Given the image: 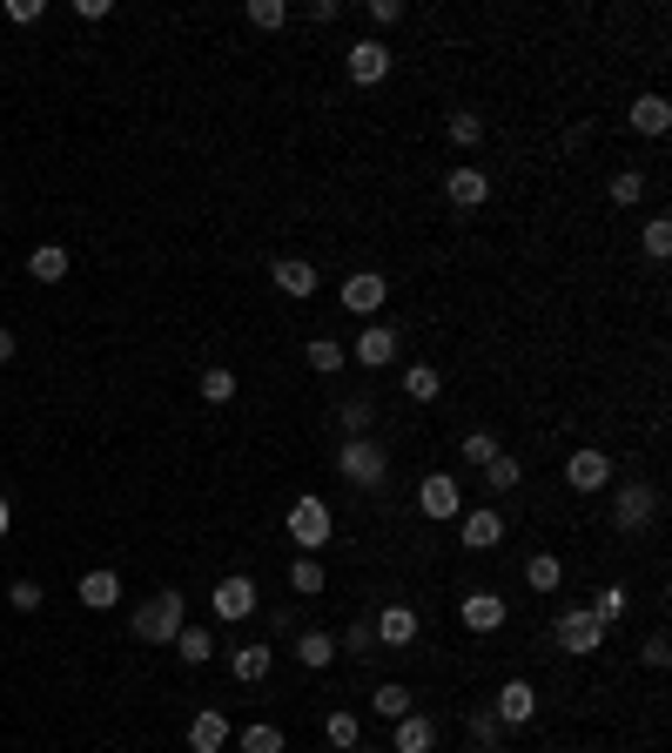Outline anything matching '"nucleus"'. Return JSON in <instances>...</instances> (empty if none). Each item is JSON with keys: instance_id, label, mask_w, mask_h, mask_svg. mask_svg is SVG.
Masks as SVG:
<instances>
[{"instance_id": "obj_1", "label": "nucleus", "mask_w": 672, "mask_h": 753, "mask_svg": "<svg viewBox=\"0 0 672 753\" xmlns=\"http://www.w3.org/2000/svg\"><path fill=\"white\" fill-rule=\"evenodd\" d=\"M135 639H148V646H168V639H176L182 626H189V593H176V586H161L155 599H141L135 606Z\"/></svg>"}, {"instance_id": "obj_2", "label": "nucleus", "mask_w": 672, "mask_h": 753, "mask_svg": "<svg viewBox=\"0 0 672 753\" xmlns=\"http://www.w3.org/2000/svg\"><path fill=\"white\" fill-rule=\"evenodd\" d=\"M336 471H344L357 491H384L391 485V451L377 438H344L336 444Z\"/></svg>"}, {"instance_id": "obj_3", "label": "nucleus", "mask_w": 672, "mask_h": 753, "mask_svg": "<svg viewBox=\"0 0 672 753\" xmlns=\"http://www.w3.org/2000/svg\"><path fill=\"white\" fill-rule=\"evenodd\" d=\"M283 525H289V538H296V551H309V558H316V551L329 545V531H336V518H329V505H323L316 491H309V498H296Z\"/></svg>"}, {"instance_id": "obj_4", "label": "nucleus", "mask_w": 672, "mask_h": 753, "mask_svg": "<svg viewBox=\"0 0 672 753\" xmlns=\"http://www.w3.org/2000/svg\"><path fill=\"white\" fill-rule=\"evenodd\" d=\"M552 639H559V653H572V659H592V653L605 646V626H599L585 606H559V619H552Z\"/></svg>"}, {"instance_id": "obj_5", "label": "nucleus", "mask_w": 672, "mask_h": 753, "mask_svg": "<svg viewBox=\"0 0 672 753\" xmlns=\"http://www.w3.org/2000/svg\"><path fill=\"white\" fill-rule=\"evenodd\" d=\"M652 518H659V485H639V478L612 485V525L619 531H645Z\"/></svg>"}, {"instance_id": "obj_6", "label": "nucleus", "mask_w": 672, "mask_h": 753, "mask_svg": "<svg viewBox=\"0 0 672 753\" xmlns=\"http://www.w3.org/2000/svg\"><path fill=\"white\" fill-rule=\"evenodd\" d=\"M384 296H391V276H384V270H350L344 290H336V303H344L350 316H364V323L384 310Z\"/></svg>"}, {"instance_id": "obj_7", "label": "nucleus", "mask_w": 672, "mask_h": 753, "mask_svg": "<svg viewBox=\"0 0 672 753\" xmlns=\"http://www.w3.org/2000/svg\"><path fill=\"white\" fill-rule=\"evenodd\" d=\"M417 511H424L431 525H451V518H464V485H457L451 471H431V478L417 485Z\"/></svg>"}, {"instance_id": "obj_8", "label": "nucleus", "mask_w": 672, "mask_h": 753, "mask_svg": "<svg viewBox=\"0 0 672 753\" xmlns=\"http://www.w3.org/2000/svg\"><path fill=\"white\" fill-rule=\"evenodd\" d=\"M350 356H357L364 370H391V363L404 356V336H397V323H364V330H357V343H350Z\"/></svg>"}, {"instance_id": "obj_9", "label": "nucleus", "mask_w": 672, "mask_h": 753, "mask_svg": "<svg viewBox=\"0 0 672 753\" xmlns=\"http://www.w3.org/2000/svg\"><path fill=\"white\" fill-rule=\"evenodd\" d=\"M444 203H451V209H464V216H471V209H484V203H491V175H484L477 162H457V168L444 175Z\"/></svg>"}, {"instance_id": "obj_10", "label": "nucleus", "mask_w": 672, "mask_h": 753, "mask_svg": "<svg viewBox=\"0 0 672 753\" xmlns=\"http://www.w3.org/2000/svg\"><path fill=\"white\" fill-rule=\"evenodd\" d=\"M491 713H497L504 733H512V726H532V713H538V686H532V679H504L497 700H491Z\"/></svg>"}, {"instance_id": "obj_11", "label": "nucleus", "mask_w": 672, "mask_h": 753, "mask_svg": "<svg viewBox=\"0 0 672 753\" xmlns=\"http://www.w3.org/2000/svg\"><path fill=\"white\" fill-rule=\"evenodd\" d=\"M391 48L384 41H350V55H344V75L357 81V88H377V81H391Z\"/></svg>"}, {"instance_id": "obj_12", "label": "nucleus", "mask_w": 672, "mask_h": 753, "mask_svg": "<svg viewBox=\"0 0 672 753\" xmlns=\"http://www.w3.org/2000/svg\"><path fill=\"white\" fill-rule=\"evenodd\" d=\"M565 485H572L579 498L612 491V458H605V451H592V444H585V451H572V458H565Z\"/></svg>"}, {"instance_id": "obj_13", "label": "nucleus", "mask_w": 672, "mask_h": 753, "mask_svg": "<svg viewBox=\"0 0 672 753\" xmlns=\"http://www.w3.org/2000/svg\"><path fill=\"white\" fill-rule=\"evenodd\" d=\"M209 613H216V619H229V626H236V619H249V613H256V579H249V573H229V579H216V593H209Z\"/></svg>"}, {"instance_id": "obj_14", "label": "nucleus", "mask_w": 672, "mask_h": 753, "mask_svg": "<svg viewBox=\"0 0 672 753\" xmlns=\"http://www.w3.org/2000/svg\"><path fill=\"white\" fill-rule=\"evenodd\" d=\"M457 619H464L471 633H504L512 606H504V593H464V599H457Z\"/></svg>"}, {"instance_id": "obj_15", "label": "nucleus", "mask_w": 672, "mask_h": 753, "mask_svg": "<svg viewBox=\"0 0 672 753\" xmlns=\"http://www.w3.org/2000/svg\"><path fill=\"white\" fill-rule=\"evenodd\" d=\"M289 653H296L303 673H329L336 659H344V653H336V633H323V626H303V633L289 639Z\"/></svg>"}, {"instance_id": "obj_16", "label": "nucleus", "mask_w": 672, "mask_h": 753, "mask_svg": "<svg viewBox=\"0 0 672 753\" xmlns=\"http://www.w3.org/2000/svg\"><path fill=\"white\" fill-rule=\"evenodd\" d=\"M269 276H276V290H283V296H316V290H323V270H316L309 256H276V263H269Z\"/></svg>"}, {"instance_id": "obj_17", "label": "nucleus", "mask_w": 672, "mask_h": 753, "mask_svg": "<svg viewBox=\"0 0 672 753\" xmlns=\"http://www.w3.org/2000/svg\"><path fill=\"white\" fill-rule=\"evenodd\" d=\"M457 538H464V551H497V545H504V511H491V505L464 511Z\"/></svg>"}, {"instance_id": "obj_18", "label": "nucleus", "mask_w": 672, "mask_h": 753, "mask_svg": "<svg viewBox=\"0 0 672 753\" xmlns=\"http://www.w3.org/2000/svg\"><path fill=\"white\" fill-rule=\"evenodd\" d=\"M269 673H276V646L249 639V646H236V653H229V679H236V686H263Z\"/></svg>"}, {"instance_id": "obj_19", "label": "nucleus", "mask_w": 672, "mask_h": 753, "mask_svg": "<svg viewBox=\"0 0 672 753\" xmlns=\"http://www.w3.org/2000/svg\"><path fill=\"white\" fill-rule=\"evenodd\" d=\"M625 121H632L639 135H652V141H659V135L672 128V101H665L659 88H645V95H632V108H625Z\"/></svg>"}, {"instance_id": "obj_20", "label": "nucleus", "mask_w": 672, "mask_h": 753, "mask_svg": "<svg viewBox=\"0 0 672 753\" xmlns=\"http://www.w3.org/2000/svg\"><path fill=\"white\" fill-rule=\"evenodd\" d=\"M397 733H391V753H437V720L431 713H404V720H391Z\"/></svg>"}, {"instance_id": "obj_21", "label": "nucleus", "mask_w": 672, "mask_h": 753, "mask_svg": "<svg viewBox=\"0 0 672 753\" xmlns=\"http://www.w3.org/2000/svg\"><path fill=\"white\" fill-rule=\"evenodd\" d=\"M75 593H81V606H88V613H115V606H121V573L95 565V573H81V586H75Z\"/></svg>"}, {"instance_id": "obj_22", "label": "nucleus", "mask_w": 672, "mask_h": 753, "mask_svg": "<svg viewBox=\"0 0 672 753\" xmlns=\"http://www.w3.org/2000/svg\"><path fill=\"white\" fill-rule=\"evenodd\" d=\"M370 626H377V646H391V653L417 646V613H411V606H384Z\"/></svg>"}, {"instance_id": "obj_23", "label": "nucleus", "mask_w": 672, "mask_h": 753, "mask_svg": "<svg viewBox=\"0 0 672 753\" xmlns=\"http://www.w3.org/2000/svg\"><path fill=\"white\" fill-rule=\"evenodd\" d=\"M229 733H236V726H229L216 706H202V713L189 720V753H223V746H229Z\"/></svg>"}, {"instance_id": "obj_24", "label": "nucleus", "mask_w": 672, "mask_h": 753, "mask_svg": "<svg viewBox=\"0 0 672 753\" xmlns=\"http://www.w3.org/2000/svg\"><path fill=\"white\" fill-rule=\"evenodd\" d=\"M397 384H404V398H411V404H437V398H444V376H437L431 363H404Z\"/></svg>"}, {"instance_id": "obj_25", "label": "nucleus", "mask_w": 672, "mask_h": 753, "mask_svg": "<svg viewBox=\"0 0 672 753\" xmlns=\"http://www.w3.org/2000/svg\"><path fill=\"white\" fill-rule=\"evenodd\" d=\"M168 646H176V659H182V666H209V659H216V633H209V626H182Z\"/></svg>"}, {"instance_id": "obj_26", "label": "nucleus", "mask_w": 672, "mask_h": 753, "mask_svg": "<svg viewBox=\"0 0 672 753\" xmlns=\"http://www.w3.org/2000/svg\"><path fill=\"white\" fill-rule=\"evenodd\" d=\"M525 485V458H512V451H497L491 464H484V491L491 498H504V491H518Z\"/></svg>"}, {"instance_id": "obj_27", "label": "nucleus", "mask_w": 672, "mask_h": 753, "mask_svg": "<svg viewBox=\"0 0 672 753\" xmlns=\"http://www.w3.org/2000/svg\"><path fill=\"white\" fill-rule=\"evenodd\" d=\"M370 713H377V720H404V713H417V693H411L404 679H384V686L370 693Z\"/></svg>"}, {"instance_id": "obj_28", "label": "nucleus", "mask_w": 672, "mask_h": 753, "mask_svg": "<svg viewBox=\"0 0 672 753\" xmlns=\"http://www.w3.org/2000/svg\"><path fill=\"white\" fill-rule=\"evenodd\" d=\"M336 424H344V438H370V424H377V398L364 391V398H344L336 404Z\"/></svg>"}, {"instance_id": "obj_29", "label": "nucleus", "mask_w": 672, "mask_h": 753, "mask_svg": "<svg viewBox=\"0 0 672 753\" xmlns=\"http://www.w3.org/2000/svg\"><path fill=\"white\" fill-rule=\"evenodd\" d=\"M323 740H329L336 753H350V746L364 740V720H357L350 706H336V713H323Z\"/></svg>"}, {"instance_id": "obj_30", "label": "nucleus", "mask_w": 672, "mask_h": 753, "mask_svg": "<svg viewBox=\"0 0 672 753\" xmlns=\"http://www.w3.org/2000/svg\"><path fill=\"white\" fill-rule=\"evenodd\" d=\"M229 746H236V753H283V726H276V720H256V726L229 733Z\"/></svg>"}, {"instance_id": "obj_31", "label": "nucleus", "mask_w": 672, "mask_h": 753, "mask_svg": "<svg viewBox=\"0 0 672 753\" xmlns=\"http://www.w3.org/2000/svg\"><path fill=\"white\" fill-rule=\"evenodd\" d=\"M28 276H34V283H61V276H68V250H61V243H41V250L28 256Z\"/></svg>"}, {"instance_id": "obj_32", "label": "nucleus", "mask_w": 672, "mask_h": 753, "mask_svg": "<svg viewBox=\"0 0 672 753\" xmlns=\"http://www.w3.org/2000/svg\"><path fill=\"white\" fill-rule=\"evenodd\" d=\"M497 451H504V444H497V431H464V438H457V458H464L471 471H484Z\"/></svg>"}, {"instance_id": "obj_33", "label": "nucleus", "mask_w": 672, "mask_h": 753, "mask_svg": "<svg viewBox=\"0 0 672 753\" xmlns=\"http://www.w3.org/2000/svg\"><path fill=\"white\" fill-rule=\"evenodd\" d=\"M464 733H471V746H491V753L504 746V726H497L491 706H471V713H464Z\"/></svg>"}, {"instance_id": "obj_34", "label": "nucleus", "mask_w": 672, "mask_h": 753, "mask_svg": "<svg viewBox=\"0 0 672 753\" xmlns=\"http://www.w3.org/2000/svg\"><path fill=\"white\" fill-rule=\"evenodd\" d=\"M323 586H329V579H323V565H316L309 551H296V565H289V593H296V599H316Z\"/></svg>"}, {"instance_id": "obj_35", "label": "nucleus", "mask_w": 672, "mask_h": 753, "mask_svg": "<svg viewBox=\"0 0 672 753\" xmlns=\"http://www.w3.org/2000/svg\"><path fill=\"white\" fill-rule=\"evenodd\" d=\"M336 653H350V659H377V653H384V646H377V626H370V619L344 626V639H336Z\"/></svg>"}, {"instance_id": "obj_36", "label": "nucleus", "mask_w": 672, "mask_h": 753, "mask_svg": "<svg viewBox=\"0 0 672 753\" xmlns=\"http://www.w3.org/2000/svg\"><path fill=\"white\" fill-rule=\"evenodd\" d=\"M525 579H532V593H559V579H565V565H559V551H532V565H525Z\"/></svg>"}, {"instance_id": "obj_37", "label": "nucleus", "mask_w": 672, "mask_h": 753, "mask_svg": "<svg viewBox=\"0 0 672 753\" xmlns=\"http://www.w3.org/2000/svg\"><path fill=\"white\" fill-rule=\"evenodd\" d=\"M444 135H451L457 148H477V141H484V115H477V108H451V121H444Z\"/></svg>"}, {"instance_id": "obj_38", "label": "nucleus", "mask_w": 672, "mask_h": 753, "mask_svg": "<svg viewBox=\"0 0 672 753\" xmlns=\"http://www.w3.org/2000/svg\"><path fill=\"white\" fill-rule=\"evenodd\" d=\"M344 363H350V350L336 343V336H309V370H323V376H329V370H344Z\"/></svg>"}, {"instance_id": "obj_39", "label": "nucleus", "mask_w": 672, "mask_h": 753, "mask_svg": "<svg viewBox=\"0 0 672 753\" xmlns=\"http://www.w3.org/2000/svg\"><path fill=\"white\" fill-rule=\"evenodd\" d=\"M605 196H612V203H619V209H632V203H639V196H645V175H639V168H619V175H612V182H605Z\"/></svg>"}, {"instance_id": "obj_40", "label": "nucleus", "mask_w": 672, "mask_h": 753, "mask_svg": "<svg viewBox=\"0 0 672 753\" xmlns=\"http://www.w3.org/2000/svg\"><path fill=\"white\" fill-rule=\"evenodd\" d=\"M625 606H632V599H625V586H599V599H592L585 613H592L599 626H612V619H625Z\"/></svg>"}, {"instance_id": "obj_41", "label": "nucleus", "mask_w": 672, "mask_h": 753, "mask_svg": "<svg viewBox=\"0 0 672 753\" xmlns=\"http://www.w3.org/2000/svg\"><path fill=\"white\" fill-rule=\"evenodd\" d=\"M202 398H209V404H229V398H236V370L209 363V370H202Z\"/></svg>"}, {"instance_id": "obj_42", "label": "nucleus", "mask_w": 672, "mask_h": 753, "mask_svg": "<svg viewBox=\"0 0 672 753\" xmlns=\"http://www.w3.org/2000/svg\"><path fill=\"white\" fill-rule=\"evenodd\" d=\"M289 21V8H283V0H249V28H263V35H276Z\"/></svg>"}, {"instance_id": "obj_43", "label": "nucleus", "mask_w": 672, "mask_h": 753, "mask_svg": "<svg viewBox=\"0 0 672 753\" xmlns=\"http://www.w3.org/2000/svg\"><path fill=\"white\" fill-rule=\"evenodd\" d=\"M645 256H652V263H665V256H672V223H665V216H652V223H645Z\"/></svg>"}, {"instance_id": "obj_44", "label": "nucleus", "mask_w": 672, "mask_h": 753, "mask_svg": "<svg viewBox=\"0 0 672 753\" xmlns=\"http://www.w3.org/2000/svg\"><path fill=\"white\" fill-rule=\"evenodd\" d=\"M41 599H48V593H41L34 579H14V586H8V606H14V613H41Z\"/></svg>"}, {"instance_id": "obj_45", "label": "nucleus", "mask_w": 672, "mask_h": 753, "mask_svg": "<svg viewBox=\"0 0 672 753\" xmlns=\"http://www.w3.org/2000/svg\"><path fill=\"white\" fill-rule=\"evenodd\" d=\"M639 659H645L652 673H665V659H672V639H665V633H652V639L639 646Z\"/></svg>"}, {"instance_id": "obj_46", "label": "nucleus", "mask_w": 672, "mask_h": 753, "mask_svg": "<svg viewBox=\"0 0 672 753\" xmlns=\"http://www.w3.org/2000/svg\"><path fill=\"white\" fill-rule=\"evenodd\" d=\"M48 14V0H8V21H21V28H34Z\"/></svg>"}, {"instance_id": "obj_47", "label": "nucleus", "mask_w": 672, "mask_h": 753, "mask_svg": "<svg viewBox=\"0 0 672 753\" xmlns=\"http://www.w3.org/2000/svg\"><path fill=\"white\" fill-rule=\"evenodd\" d=\"M269 633H276V639H296V633H303V626H296V606H276V613H269Z\"/></svg>"}, {"instance_id": "obj_48", "label": "nucleus", "mask_w": 672, "mask_h": 753, "mask_svg": "<svg viewBox=\"0 0 672 753\" xmlns=\"http://www.w3.org/2000/svg\"><path fill=\"white\" fill-rule=\"evenodd\" d=\"M370 21H377V28H397V21H404V0H370Z\"/></svg>"}, {"instance_id": "obj_49", "label": "nucleus", "mask_w": 672, "mask_h": 753, "mask_svg": "<svg viewBox=\"0 0 672 753\" xmlns=\"http://www.w3.org/2000/svg\"><path fill=\"white\" fill-rule=\"evenodd\" d=\"M309 21H323V28L344 21V0H309Z\"/></svg>"}, {"instance_id": "obj_50", "label": "nucleus", "mask_w": 672, "mask_h": 753, "mask_svg": "<svg viewBox=\"0 0 672 753\" xmlns=\"http://www.w3.org/2000/svg\"><path fill=\"white\" fill-rule=\"evenodd\" d=\"M75 14H81V21H108V14H115V0H75Z\"/></svg>"}, {"instance_id": "obj_51", "label": "nucleus", "mask_w": 672, "mask_h": 753, "mask_svg": "<svg viewBox=\"0 0 672 753\" xmlns=\"http://www.w3.org/2000/svg\"><path fill=\"white\" fill-rule=\"evenodd\" d=\"M14 350H21V336H14L8 323H0V363H14Z\"/></svg>"}, {"instance_id": "obj_52", "label": "nucleus", "mask_w": 672, "mask_h": 753, "mask_svg": "<svg viewBox=\"0 0 672 753\" xmlns=\"http://www.w3.org/2000/svg\"><path fill=\"white\" fill-rule=\"evenodd\" d=\"M8 525H14V505H8V498H0V538H8Z\"/></svg>"}, {"instance_id": "obj_53", "label": "nucleus", "mask_w": 672, "mask_h": 753, "mask_svg": "<svg viewBox=\"0 0 672 753\" xmlns=\"http://www.w3.org/2000/svg\"><path fill=\"white\" fill-rule=\"evenodd\" d=\"M350 753H384V746H370V740H357V746H350Z\"/></svg>"}, {"instance_id": "obj_54", "label": "nucleus", "mask_w": 672, "mask_h": 753, "mask_svg": "<svg viewBox=\"0 0 672 753\" xmlns=\"http://www.w3.org/2000/svg\"><path fill=\"white\" fill-rule=\"evenodd\" d=\"M471 753H491V746H471Z\"/></svg>"}]
</instances>
